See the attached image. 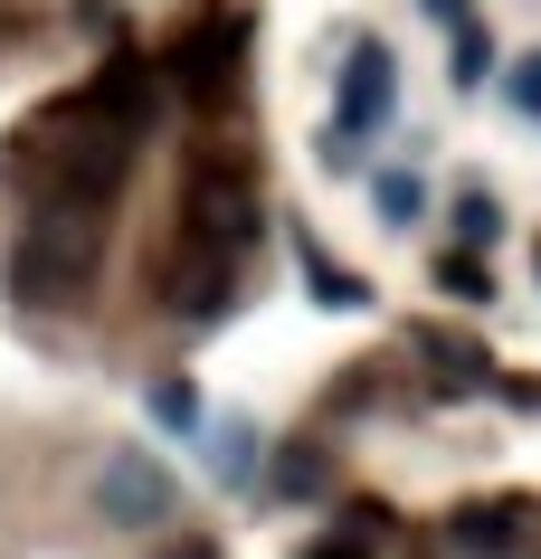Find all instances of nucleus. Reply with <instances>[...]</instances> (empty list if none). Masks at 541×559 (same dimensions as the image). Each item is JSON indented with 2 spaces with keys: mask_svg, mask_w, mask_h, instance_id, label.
<instances>
[{
  "mask_svg": "<svg viewBox=\"0 0 541 559\" xmlns=\"http://www.w3.org/2000/svg\"><path fill=\"white\" fill-rule=\"evenodd\" d=\"M105 265V209H77V200H30L20 218V247H10V295L20 304H77Z\"/></svg>",
  "mask_w": 541,
  "mask_h": 559,
  "instance_id": "nucleus-1",
  "label": "nucleus"
},
{
  "mask_svg": "<svg viewBox=\"0 0 541 559\" xmlns=\"http://www.w3.org/2000/svg\"><path fill=\"white\" fill-rule=\"evenodd\" d=\"M257 171H247L238 152H200L190 171H180V247H210V257H238L247 237H257Z\"/></svg>",
  "mask_w": 541,
  "mask_h": 559,
  "instance_id": "nucleus-2",
  "label": "nucleus"
},
{
  "mask_svg": "<svg viewBox=\"0 0 541 559\" xmlns=\"http://www.w3.org/2000/svg\"><path fill=\"white\" fill-rule=\"evenodd\" d=\"M95 512L115 531H162L172 522V474L152 465V455H133V445H115V455L95 465Z\"/></svg>",
  "mask_w": 541,
  "mask_h": 559,
  "instance_id": "nucleus-3",
  "label": "nucleus"
},
{
  "mask_svg": "<svg viewBox=\"0 0 541 559\" xmlns=\"http://www.w3.org/2000/svg\"><path fill=\"white\" fill-rule=\"evenodd\" d=\"M228 285H238V257H210V247H180L172 275H162L172 313H190V323H210L219 304H228Z\"/></svg>",
  "mask_w": 541,
  "mask_h": 559,
  "instance_id": "nucleus-4",
  "label": "nucleus"
},
{
  "mask_svg": "<svg viewBox=\"0 0 541 559\" xmlns=\"http://www.w3.org/2000/svg\"><path fill=\"white\" fill-rule=\"evenodd\" d=\"M238 48H247V29H238V20H219V29H200V38L172 58V76H180L190 95H228V67H238Z\"/></svg>",
  "mask_w": 541,
  "mask_h": 559,
  "instance_id": "nucleus-5",
  "label": "nucleus"
},
{
  "mask_svg": "<svg viewBox=\"0 0 541 559\" xmlns=\"http://www.w3.org/2000/svg\"><path fill=\"white\" fill-rule=\"evenodd\" d=\"M390 115V48H352V76H342V133H371Z\"/></svg>",
  "mask_w": 541,
  "mask_h": 559,
  "instance_id": "nucleus-6",
  "label": "nucleus"
},
{
  "mask_svg": "<svg viewBox=\"0 0 541 559\" xmlns=\"http://www.w3.org/2000/svg\"><path fill=\"white\" fill-rule=\"evenodd\" d=\"M522 531H532V502H494V512H466V522H456V540H466V550H522Z\"/></svg>",
  "mask_w": 541,
  "mask_h": 559,
  "instance_id": "nucleus-7",
  "label": "nucleus"
},
{
  "mask_svg": "<svg viewBox=\"0 0 541 559\" xmlns=\"http://www.w3.org/2000/svg\"><path fill=\"white\" fill-rule=\"evenodd\" d=\"M419 352H427V370H437L447 389H475L484 380V352H475V342H456V332H419Z\"/></svg>",
  "mask_w": 541,
  "mask_h": 559,
  "instance_id": "nucleus-8",
  "label": "nucleus"
},
{
  "mask_svg": "<svg viewBox=\"0 0 541 559\" xmlns=\"http://www.w3.org/2000/svg\"><path fill=\"white\" fill-rule=\"evenodd\" d=\"M380 209H390V218H409V209H419V180L390 171V180H380Z\"/></svg>",
  "mask_w": 541,
  "mask_h": 559,
  "instance_id": "nucleus-9",
  "label": "nucleus"
},
{
  "mask_svg": "<svg viewBox=\"0 0 541 559\" xmlns=\"http://www.w3.org/2000/svg\"><path fill=\"white\" fill-rule=\"evenodd\" d=\"M152 559H219V550H210V540H200V531H190V540H162V550H152Z\"/></svg>",
  "mask_w": 541,
  "mask_h": 559,
  "instance_id": "nucleus-10",
  "label": "nucleus"
}]
</instances>
